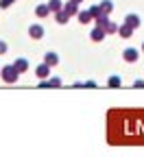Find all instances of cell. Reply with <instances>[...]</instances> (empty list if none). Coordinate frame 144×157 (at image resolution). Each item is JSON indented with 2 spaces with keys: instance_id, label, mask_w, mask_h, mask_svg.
Listing matches in <instances>:
<instances>
[{
  "instance_id": "cell-1",
  "label": "cell",
  "mask_w": 144,
  "mask_h": 157,
  "mask_svg": "<svg viewBox=\"0 0 144 157\" xmlns=\"http://www.w3.org/2000/svg\"><path fill=\"white\" fill-rule=\"evenodd\" d=\"M0 72H2V81L5 83H9V85H13L15 81H18V76H20V72L9 63V66H5V68H0Z\"/></svg>"
},
{
  "instance_id": "cell-2",
  "label": "cell",
  "mask_w": 144,
  "mask_h": 157,
  "mask_svg": "<svg viewBox=\"0 0 144 157\" xmlns=\"http://www.w3.org/2000/svg\"><path fill=\"white\" fill-rule=\"evenodd\" d=\"M29 35H31L33 39H42V37H44V26H42V24H31V26H29Z\"/></svg>"
},
{
  "instance_id": "cell-3",
  "label": "cell",
  "mask_w": 144,
  "mask_h": 157,
  "mask_svg": "<svg viewBox=\"0 0 144 157\" xmlns=\"http://www.w3.org/2000/svg\"><path fill=\"white\" fill-rule=\"evenodd\" d=\"M122 57H125V61H129V63H135V61H138V57H140V52H138L135 48H125Z\"/></svg>"
},
{
  "instance_id": "cell-4",
  "label": "cell",
  "mask_w": 144,
  "mask_h": 157,
  "mask_svg": "<svg viewBox=\"0 0 144 157\" xmlns=\"http://www.w3.org/2000/svg\"><path fill=\"white\" fill-rule=\"evenodd\" d=\"M13 68H15L20 74H22V72H29V61L20 57V59H15V61H13Z\"/></svg>"
},
{
  "instance_id": "cell-5",
  "label": "cell",
  "mask_w": 144,
  "mask_h": 157,
  "mask_svg": "<svg viewBox=\"0 0 144 157\" xmlns=\"http://www.w3.org/2000/svg\"><path fill=\"white\" fill-rule=\"evenodd\" d=\"M125 24H127V26H131V29L135 31V29L140 26V17H138L135 13H129V15L125 17Z\"/></svg>"
},
{
  "instance_id": "cell-6",
  "label": "cell",
  "mask_w": 144,
  "mask_h": 157,
  "mask_svg": "<svg viewBox=\"0 0 144 157\" xmlns=\"http://www.w3.org/2000/svg\"><path fill=\"white\" fill-rule=\"evenodd\" d=\"M105 35H107V33H105V29H100V26H96V29L90 33V37L94 39V42H103V39H105Z\"/></svg>"
},
{
  "instance_id": "cell-7",
  "label": "cell",
  "mask_w": 144,
  "mask_h": 157,
  "mask_svg": "<svg viewBox=\"0 0 144 157\" xmlns=\"http://www.w3.org/2000/svg\"><path fill=\"white\" fill-rule=\"evenodd\" d=\"M44 63H46V66H50V68H53V66H57V63H59L57 52H46V55H44Z\"/></svg>"
},
{
  "instance_id": "cell-8",
  "label": "cell",
  "mask_w": 144,
  "mask_h": 157,
  "mask_svg": "<svg viewBox=\"0 0 144 157\" xmlns=\"http://www.w3.org/2000/svg\"><path fill=\"white\" fill-rule=\"evenodd\" d=\"M35 72H37V76H39V78H48V76H50V66H46V63H39Z\"/></svg>"
},
{
  "instance_id": "cell-9",
  "label": "cell",
  "mask_w": 144,
  "mask_h": 157,
  "mask_svg": "<svg viewBox=\"0 0 144 157\" xmlns=\"http://www.w3.org/2000/svg\"><path fill=\"white\" fill-rule=\"evenodd\" d=\"M118 35H120L122 39H129V37L133 35V29L127 26V24H122V26H118Z\"/></svg>"
},
{
  "instance_id": "cell-10",
  "label": "cell",
  "mask_w": 144,
  "mask_h": 157,
  "mask_svg": "<svg viewBox=\"0 0 144 157\" xmlns=\"http://www.w3.org/2000/svg\"><path fill=\"white\" fill-rule=\"evenodd\" d=\"M35 15H37V17H46V15H50L48 5H37V7H35Z\"/></svg>"
},
{
  "instance_id": "cell-11",
  "label": "cell",
  "mask_w": 144,
  "mask_h": 157,
  "mask_svg": "<svg viewBox=\"0 0 144 157\" xmlns=\"http://www.w3.org/2000/svg\"><path fill=\"white\" fill-rule=\"evenodd\" d=\"M55 20H57L59 24H66L68 20H70V15H68V13H66L64 9H59V11H55Z\"/></svg>"
},
{
  "instance_id": "cell-12",
  "label": "cell",
  "mask_w": 144,
  "mask_h": 157,
  "mask_svg": "<svg viewBox=\"0 0 144 157\" xmlns=\"http://www.w3.org/2000/svg\"><path fill=\"white\" fill-rule=\"evenodd\" d=\"M94 22H96V26H100V29H105V26L109 24V15H105V13H100L98 17H94Z\"/></svg>"
},
{
  "instance_id": "cell-13",
  "label": "cell",
  "mask_w": 144,
  "mask_h": 157,
  "mask_svg": "<svg viewBox=\"0 0 144 157\" xmlns=\"http://www.w3.org/2000/svg\"><path fill=\"white\" fill-rule=\"evenodd\" d=\"M98 7H100V11L105 13V15H109V13H111V9H114V2H111V0H103Z\"/></svg>"
},
{
  "instance_id": "cell-14",
  "label": "cell",
  "mask_w": 144,
  "mask_h": 157,
  "mask_svg": "<svg viewBox=\"0 0 144 157\" xmlns=\"http://www.w3.org/2000/svg\"><path fill=\"white\" fill-rule=\"evenodd\" d=\"M120 85H122V78L118 74H114V76L107 78V87H120Z\"/></svg>"
},
{
  "instance_id": "cell-15",
  "label": "cell",
  "mask_w": 144,
  "mask_h": 157,
  "mask_svg": "<svg viewBox=\"0 0 144 157\" xmlns=\"http://www.w3.org/2000/svg\"><path fill=\"white\" fill-rule=\"evenodd\" d=\"M64 11L72 17V15H76V13H79V7H76L74 2H66V5H64Z\"/></svg>"
},
{
  "instance_id": "cell-16",
  "label": "cell",
  "mask_w": 144,
  "mask_h": 157,
  "mask_svg": "<svg viewBox=\"0 0 144 157\" xmlns=\"http://www.w3.org/2000/svg\"><path fill=\"white\" fill-rule=\"evenodd\" d=\"M76 17H79V22H81V24H88V22H92V15H90V11H79V13H76Z\"/></svg>"
},
{
  "instance_id": "cell-17",
  "label": "cell",
  "mask_w": 144,
  "mask_h": 157,
  "mask_svg": "<svg viewBox=\"0 0 144 157\" xmlns=\"http://www.w3.org/2000/svg\"><path fill=\"white\" fill-rule=\"evenodd\" d=\"M48 9H50V13H55L59 9H64V2L61 0H48Z\"/></svg>"
},
{
  "instance_id": "cell-18",
  "label": "cell",
  "mask_w": 144,
  "mask_h": 157,
  "mask_svg": "<svg viewBox=\"0 0 144 157\" xmlns=\"http://www.w3.org/2000/svg\"><path fill=\"white\" fill-rule=\"evenodd\" d=\"M88 11H90V15H92V20H94V17H98V15H100V13H103V11H100V7H98V5H92V7H90V9H88Z\"/></svg>"
},
{
  "instance_id": "cell-19",
  "label": "cell",
  "mask_w": 144,
  "mask_h": 157,
  "mask_svg": "<svg viewBox=\"0 0 144 157\" xmlns=\"http://www.w3.org/2000/svg\"><path fill=\"white\" fill-rule=\"evenodd\" d=\"M105 33H118V24H116V22H109V24L105 26Z\"/></svg>"
},
{
  "instance_id": "cell-20",
  "label": "cell",
  "mask_w": 144,
  "mask_h": 157,
  "mask_svg": "<svg viewBox=\"0 0 144 157\" xmlns=\"http://www.w3.org/2000/svg\"><path fill=\"white\" fill-rule=\"evenodd\" d=\"M48 83H50V87H59V85H61V78L53 76V78H48Z\"/></svg>"
},
{
  "instance_id": "cell-21",
  "label": "cell",
  "mask_w": 144,
  "mask_h": 157,
  "mask_svg": "<svg viewBox=\"0 0 144 157\" xmlns=\"http://www.w3.org/2000/svg\"><path fill=\"white\" fill-rule=\"evenodd\" d=\"M13 2H15V0H0V9H9Z\"/></svg>"
},
{
  "instance_id": "cell-22",
  "label": "cell",
  "mask_w": 144,
  "mask_h": 157,
  "mask_svg": "<svg viewBox=\"0 0 144 157\" xmlns=\"http://www.w3.org/2000/svg\"><path fill=\"white\" fill-rule=\"evenodd\" d=\"M9 50V46H7V42H0V55H5Z\"/></svg>"
},
{
  "instance_id": "cell-23",
  "label": "cell",
  "mask_w": 144,
  "mask_h": 157,
  "mask_svg": "<svg viewBox=\"0 0 144 157\" xmlns=\"http://www.w3.org/2000/svg\"><path fill=\"white\" fill-rule=\"evenodd\" d=\"M133 87H138V90H142V87H144V81H142V78H138V81L133 83Z\"/></svg>"
},
{
  "instance_id": "cell-24",
  "label": "cell",
  "mask_w": 144,
  "mask_h": 157,
  "mask_svg": "<svg viewBox=\"0 0 144 157\" xmlns=\"http://www.w3.org/2000/svg\"><path fill=\"white\" fill-rule=\"evenodd\" d=\"M83 87H90V90H92V87H96V83H94V81H85Z\"/></svg>"
},
{
  "instance_id": "cell-25",
  "label": "cell",
  "mask_w": 144,
  "mask_h": 157,
  "mask_svg": "<svg viewBox=\"0 0 144 157\" xmlns=\"http://www.w3.org/2000/svg\"><path fill=\"white\" fill-rule=\"evenodd\" d=\"M70 2H74V5H81V0H70Z\"/></svg>"
},
{
  "instance_id": "cell-26",
  "label": "cell",
  "mask_w": 144,
  "mask_h": 157,
  "mask_svg": "<svg viewBox=\"0 0 144 157\" xmlns=\"http://www.w3.org/2000/svg\"><path fill=\"white\" fill-rule=\"evenodd\" d=\"M142 52H144V42H142Z\"/></svg>"
}]
</instances>
